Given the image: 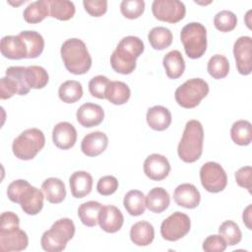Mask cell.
<instances>
[{
    "instance_id": "obj_5",
    "label": "cell",
    "mask_w": 252,
    "mask_h": 252,
    "mask_svg": "<svg viewBox=\"0 0 252 252\" xmlns=\"http://www.w3.org/2000/svg\"><path fill=\"white\" fill-rule=\"evenodd\" d=\"M74 234L75 224L73 220L68 218L60 219L42 233L40 238L41 248L47 252L63 251L68 241L74 237Z\"/></svg>"
},
{
    "instance_id": "obj_11",
    "label": "cell",
    "mask_w": 252,
    "mask_h": 252,
    "mask_svg": "<svg viewBox=\"0 0 252 252\" xmlns=\"http://www.w3.org/2000/svg\"><path fill=\"white\" fill-rule=\"evenodd\" d=\"M152 12L158 21L175 24L185 17L186 8L179 0H155L152 4Z\"/></svg>"
},
{
    "instance_id": "obj_17",
    "label": "cell",
    "mask_w": 252,
    "mask_h": 252,
    "mask_svg": "<svg viewBox=\"0 0 252 252\" xmlns=\"http://www.w3.org/2000/svg\"><path fill=\"white\" fill-rule=\"evenodd\" d=\"M77 121L86 128H92L99 125L104 118V111L98 104L86 102L82 104L76 113Z\"/></svg>"
},
{
    "instance_id": "obj_1",
    "label": "cell",
    "mask_w": 252,
    "mask_h": 252,
    "mask_svg": "<svg viewBox=\"0 0 252 252\" xmlns=\"http://www.w3.org/2000/svg\"><path fill=\"white\" fill-rule=\"evenodd\" d=\"M144 42L138 36L123 37L110 56L112 69L119 74H131L136 68V59L144 52Z\"/></svg>"
},
{
    "instance_id": "obj_10",
    "label": "cell",
    "mask_w": 252,
    "mask_h": 252,
    "mask_svg": "<svg viewBox=\"0 0 252 252\" xmlns=\"http://www.w3.org/2000/svg\"><path fill=\"white\" fill-rule=\"evenodd\" d=\"M190 218L181 212H174L160 225V234L167 241H176L184 237L190 230Z\"/></svg>"
},
{
    "instance_id": "obj_22",
    "label": "cell",
    "mask_w": 252,
    "mask_h": 252,
    "mask_svg": "<svg viewBox=\"0 0 252 252\" xmlns=\"http://www.w3.org/2000/svg\"><path fill=\"white\" fill-rule=\"evenodd\" d=\"M146 119L153 130L163 131L171 124V113L162 105H155L148 109Z\"/></svg>"
},
{
    "instance_id": "obj_41",
    "label": "cell",
    "mask_w": 252,
    "mask_h": 252,
    "mask_svg": "<svg viewBox=\"0 0 252 252\" xmlns=\"http://www.w3.org/2000/svg\"><path fill=\"white\" fill-rule=\"evenodd\" d=\"M26 67L23 66H11L6 70V76L13 79L19 87V95H25L29 94L31 88L28 86L25 75Z\"/></svg>"
},
{
    "instance_id": "obj_35",
    "label": "cell",
    "mask_w": 252,
    "mask_h": 252,
    "mask_svg": "<svg viewBox=\"0 0 252 252\" xmlns=\"http://www.w3.org/2000/svg\"><path fill=\"white\" fill-rule=\"evenodd\" d=\"M58 95L65 103H75L83 96V87L78 81H65L58 89Z\"/></svg>"
},
{
    "instance_id": "obj_6",
    "label": "cell",
    "mask_w": 252,
    "mask_h": 252,
    "mask_svg": "<svg viewBox=\"0 0 252 252\" xmlns=\"http://www.w3.org/2000/svg\"><path fill=\"white\" fill-rule=\"evenodd\" d=\"M45 137L41 130L30 128L23 131L12 144L13 154L22 160H30L43 149Z\"/></svg>"
},
{
    "instance_id": "obj_47",
    "label": "cell",
    "mask_w": 252,
    "mask_h": 252,
    "mask_svg": "<svg viewBox=\"0 0 252 252\" xmlns=\"http://www.w3.org/2000/svg\"><path fill=\"white\" fill-rule=\"evenodd\" d=\"M251 174L252 167L250 165L242 166L235 172V180L238 186L246 189L251 193Z\"/></svg>"
},
{
    "instance_id": "obj_13",
    "label": "cell",
    "mask_w": 252,
    "mask_h": 252,
    "mask_svg": "<svg viewBox=\"0 0 252 252\" xmlns=\"http://www.w3.org/2000/svg\"><path fill=\"white\" fill-rule=\"evenodd\" d=\"M29 237L27 233L19 226L9 229L0 230V250L3 252L22 251L28 247Z\"/></svg>"
},
{
    "instance_id": "obj_24",
    "label": "cell",
    "mask_w": 252,
    "mask_h": 252,
    "mask_svg": "<svg viewBox=\"0 0 252 252\" xmlns=\"http://www.w3.org/2000/svg\"><path fill=\"white\" fill-rule=\"evenodd\" d=\"M155 238V228L152 223L141 220L134 223L130 229V239L137 246H148Z\"/></svg>"
},
{
    "instance_id": "obj_32",
    "label": "cell",
    "mask_w": 252,
    "mask_h": 252,
    "mask_svg": "<svg viewBox=\"0 0 252 252\" xmlns=\"http://www.w3.org/2000/svg\"><path fill=\"white\" fill-rule=\"evenodd\" d=\"M172 32L164 27H155L148 33V40L156 50H163L172 43Z\"/></svg>"
},
{
    "instance_id": "obj_48",
    "label": "cell",
    "mask_w": 252,
    "mask_h": 252,
    "mask_svg": "<svg viewBox=\"0 0 252 252\" xmlns=\"http://www.w3.org/2000/svg\"><path fill=\"white\" fill-rule=\"evenodd\" d=\"M20 219L18 215L13 212H4L0 217V230H9L18 227Z\"/></svg>"
},
{
    "instance_id": "obj_38",
    "label": "cell",
    "mask_w": 252,
    "mask_h": 252,
    "mask_svg": "<svg viewBox=\"0 0 252 252\" xmlns=\"http://www.w3.org/2000/svg\"><path fill=\"white\" fill-rule=\"evenodd\" d=\"M220 234L223 237L228 246H233L241 241L242 233L236 222L233 220H224L219 227Z\"/></svg>"
},
{
    "instance_id": "obj_28",
    "label": "cell",
    "mask_w": 252,
    "mask_h": 252,
    "mask_svg": "<svg viewBox=\"0 0 252 252\" xmlns=\"http://www.w3.org/2000/svg\"><path fill=\"white\" fill-rule=\"evenodd\" d=\"M24 19L29 24H37L49 16L48 0H37L29 4L23 13Z\"/></svg>"
},
{
    "instance_id": "obj_34",
    "label": "cell",
    "mask_w": 252,
    "mask_h": 252,
    "mask_svg": "<svg viewBox=\"0 0 252 252\" xmlns=\"http://www.w3.org/2000/svg\"><path fill=\"white\" fill-rule=\"evenodd\" d=\"M49 15L60 21H68L75 15L76 8L72 1L48 0Z\"/></svg>"
},
{
    "instance_id": "obj_15",
    "label": "cell",
    "mask_w": 252,
    "mask_h": 252,
    "mask_svg": "<svg viewBox=\"0 0 252 252\" xmlns=\"http://www.w3.org/2000/svg\"><path fill=\"white\" fill-rule=\"evenodd\" d=\"M124 222V217L121 211L115 206H101L98 215V224L102 230L108 233H114L120 230Z\"/></svg>"
},
{
    "instance_id": "obj_27",
    "label": "cell",
    "mask_w": 252,
    "mask_h": 252,
    "mask_svg": "<svg viewBox=\"0 0 252 252\" xmlns=\"http://www.w3.org/2000/svg\"><path fill=\"white\" fill-rule=\"evenodd\" d=\"M131 95L130 88L121 81H110L105 93V98L115 105L126 103Z\"/></svg>"
},
{
    "instance_id": "obj_4",
    "label": "cell",
    "mask_w": 252,
    "mask_h": 252,
    "mask_svg": "<svg viewBox=\"0 0 252 252\" xmlns=\"http://www.w3.org/2000/svg\"><path fill=\"white\" fill-rule=\"evenodd\" d=\"M204 130L200 121L189 120L184 128L182 138L177 147V154L181 160L187 163L195 162L203 153Z\"/></svg>"
},
{
    "instance_id": "obj_19",
    "label": "cell",
    "mask_w": 252,
    "mask_h": 252,
    "mask_svg": "<svg viewBox=\"0 0 252 252\" xmlns=\"http://www.w3.org/2000/svg\"><path fill=\"white\" fill-rule=\"evenodd\" d=\"M108 145L106 134L100 131H94L87 134L81 143V150L87 157H97L102 154Z\"/></svg>"
},
{
    "instance_id": "obj_3",
    "label": "cell",
    "mask_w": 252,
    "mask_h": 252,
    "mask_svg": "<svg viewBox=\"0 0 252 252\" xmlns=\"http://www.w3.org/2000/svg\"><path fill=\"white\" fill-rule=\"evenodd\" d=\"M60 54L65 68L74 75L86 74L92 67V57L82 39H66L61 45Z\"/></svg>"
},
{
    "instance_id": "obj_2",
    "label": "cell",
    "mask_w": 252,
    "mask_h": 252,
    "mask_svg": "<svg viewBox=\"0 0 252 252\" xmlns=\"http://www.w3.org/2000/svg\"><path fill=\"white\" fill-rule=\"evenodd\" d=\"M7 196L10 201L21 205L24 213L30 216L37 215L43 207V192L32 186L25 179L12 181L7 188Z\"/></svg>"
},
{
    "instance_id": "obj_25",
    "label": "cell",
    "mask_w": 252,
    "mask_h": 252,
    "mask_svg": "<svg viewBox=\"0 0 252 252\" xmlns=\"http://www.w3.org/2000/svg\"><path fill=\"white\" fill-rule=\"evenodd\" d=\"M41 190L45 199L51 204H59L66 197V188L64 182L56 177H49L41 184Z\"/></svg>"
},
{
    "instance_id": "obj_26",
    "label": "cell",
    "mask_w": 252,
    "mask_h": 252,
    "mask_svg": "<svg viewBox=\"0 0 252 252\" xmlns=\"http://www.w3.org/2000/svg\"><path fill=\"white\" fill-rule=\"evenodd\" d=\"M162 64L165 69V74L169 79H178L184 73L185 61L178 50H171L166 53L162 59Z\"/></svg>"
},
{
    "instance_id": "obj_31",
    "label": "cell",
    "mask_w": 252,
    "mask_h": 252,
    "mask_svg": "<svg viewBox=\"0 0 252 252\" xmlns=\"http://www.w3.org/2000/svg\"><path fill=\"white\" fill-rule=\"evenodd\" d=\"M101 204L96 201H88L78 208V217L83 224L89 227L95 226L98 223V215Z\"/></svg>"
},
{
    "instance_id": "obj_37",
    "label": "cell",
    "mask_w": 252,
    "mask_h": 252,
    "mask_svg": "<svg viewBox=\"0 0 252 252\" xmlns=\"http://www.w3.org/2000/svg\"><path fill=\"white\" fill-rule=\"evenodd\" d=\"M207 70L214 79H223L228 75L229 62L225 56L215 54L209 59Z\"/></svg>"
},
{
    "instance_id": "obj_18",
    "label": "cell",
    "mask_w": 252,
    "mask_h": 252,
    "mask_svg": "<svg viewBox=\"0 0 252 252\" xmlns=\"http://www.w3.org/2000/svg\"><path fill=\"white\" fill-rule=\"evenodd\" d=\"M0 50L4 57L18 60L28 57V49L25 41L18 35H5L0 42Z\"/></svg>"
},
{
    "instance_id": "obj_39",
    "label": "cell",
    "mask_w": 252,
    "mask_h": 252,
    "mask_svg": "<svg viewBox=\"0 0 252 252\" xmlns=\"http://www.w3.org/2000/svg\"><path fill=\"white\" fill-rule=\"evenodd\" d=\"M214 25L220 32H228L235 29L237 25V17L231 11L222 10L216 14L214 18Z\"/></svg>"
},
{
    "instance_id": "obj_46",
    "label": "cell",
    "mask_w": 252,
    "mask_h": 252,
    "mask_svg": "<svg viewBox=\"0 0 252 252\" xmlns=\"http://www.w3.org/2000/svg\"><path fill=\"white\" fill-rule=\"evenodd\" d=\"M19 94V87L17 85V83L5 76L2 77L0 80V97L1 99H7L12 97L14 94Z\"/></svg>"
},
{
    "instance_id": "obj_14",
    "label": "cell",
    "mask_w": 252,
    "mask_h": 252,
    "mask_svg": "<svg viewBox=\"0 0 252 252\" xmlns=\"http://www.w3.org/2000/svg\"><path fill=\"white\" fill-rule=\"evenodd\" d=\"M169 171V161L162 155L152 154L144 161V172L152 180L160 181L168 175Z\"/></svg>"
},
{
    "instance_id": "obj_30",
    "label": "cell",
    "mask_w": 252,
    "mask_h": 252,
    "mask_svg": "<svg viewBox=\"0 0 252 252\" xmlns=\"http://www.w3.org/2000/svg\"><path fill=\"white\" fill-rule=\"evenodd\" d=\"M19 35L26 43L28 49L27 58H36L42 53L44 48V39L39 32L35 31H23Z\"/></svg>"
},
{
    "instance_id": "obj_9",
    "label": "cell",
    "mask_w": 252,
    "mask_h": 252,
    "mask_svg": "<svg viewBox=\"0 0 252 252\" xmlns=\"http://www.w3.org/2000/svg\"><path fill=\"white\" fill-rule=\"evenodd\" d=\"M200 180L205 190L211 193L221 192L227 184V176L224 169L215 161H208L202 165Z\"/></svg>"
},
{
    "instance_id": "obj_20",
    "label": "cell",
    "mask_w": 252,
    "mask_h": 252,
    "mask_svg": "<svg viewBox=\"0 0 252 252\" xmlns=\"http://www.w3.org/2000/svg\"><path fill=\"white\" fill-rule=\"evenodd\" d=\"M173 199L180 207L195 209L200 204L201 194L193 184L183 183L175 188L173 192Z\"/></svg>"
},
{
    "instance_id": "obj_40",
    "label": "cell",
    "mask_w": 252,
    "mask_h": 252,
    "mask_svg": "<svg viewBox=\"0 0 252 252\" xmlns=\"http://www.w3.org/2000/svg\"><path fill=\"white\" fill-rule=\"evenodd\" d=\"M145 11V2L143 0H123L120 4L121 14L130 20L139 18Z\"/></svg>"
},
{
    "instance_id": "obj_7",
    "label": "cell",
    "mask_w": 252,
    "mask_h": 252,
    "mask_svg": "<svg viewBox=\"0 0 252 252\" xmlns=\"http://www.w3.org/2000/svg\"><path fill=\"white\" fill-rule=\"evenodd\" d=\"M180 39L189 58H200L206 52L207 30L201 23L192 22L185 25L180 32Z\"/></svg>"
},
{
    "instance_id": "obj_29",
    "label": "cell",
    "mask_w": 252,
    "mask_h": 252,
    "mask_svg": "<svg viewBox=\"0 0 252 252\" xmlns=\"http://www.w3.org/2000/svg\"><path fill=\"white\" fill-rule=\"evenodd\" d=\"M145 198L146 196L142 191L131 190L127 192L123 199V206L127 213L134 217L143 215L146 210Z\"/></svg>"
},
{
    "instance_id": "obj_33",
    "label": "cell",
    "mask_w": 252,
    "mask_h": 252,
    "mask_svg": "<svg viewBox=\"0 0 252 252\" xmlns=\"http://www.w3.org/2000/svg\"><path fill=\"white\" fill-rule=\"evenodd\" d=\"M231 140L239 146H247L252 140V125L248 120L235 121L230 129Z\"/></svg>"
},
{
    "instance_id": "obj_49",
    "label": "cell",
    "mask_w": 252,
    "mask_h": 252,
    "mask_svg": "<svg viewBox=\"0 0 252 252\" xmlns=\"http://www.w3.org/2000/svg\"><path fill=\"white\" fill-rule=\"evenodd\" d=\"M251 211H252V206L251 204L248 205L246 207V209L243 211V215H242V220H243V222L245 223V225L247 226L248 229H252V226H251Z\"/></svg>"
},
{
    "instance_id": "obj_44",
    "label": "cell",
    "mask_w": 252,
    "mask_h": 252,
    "mask_svg": "<svg viewBox=\"0 0 252 252\" xmlns=\"http://www.w3.org/2000/svg\"><path fill=\"white\" fill-rule=\"evenodd\" d=\"M226 247L227 244L220 234L209 235L203 242V250L206 252H222Z\"/></svg>"
},
{
    "instance_id": "obj_16",
    "label": "cell",
    "mask_w": 252,
    "mask_h": 252,
    "mask_svg": "<svg viewBox=\"0 0 252 252\" xmlns=\"http://www.w3.org/2000/svg\"><path fill=\"white\" fill-rule=\"evenodd\" d=\"M52 141L57 148L69 150L76 144L77 130L69 122H59L52 130Z\"/></svg>"
},
{
    "instance_id": "obj_45",
    "label": "cell",
    "mask_w": 252,
    "mask_h": 252,
    "mask_svg": "<svg viewBox=\"0 0 252 252\" xmlns=\"http://www.w3.org/2000/svg\"><path fill=\"white\" fill-rule=\"evenodd\" d=\"M83 5L87 13L93 17H100L107 11L106 0H85Z\"/></svg>"
},
{
    "instance_id": "obj_42",
    "label": "cell",
    "mask_w": 252,
    "mask_h": 252,
    "mask_svg": "<svg viewBox=\"0 0 252 252\" xmlns=\"http://www.w3.org/2000/svg\"><path fill=\"white\" fill-rule=\"evenodd\" d=\"M109 82L110 81L108 80V78L102 75H97L92 78L89 82L90 94L96 98H105V93Z\"/></svg>"
},
{
    "instance_id": "obj_43",
    "label": "cell",
    "mask_w": 252,
    "mask_h": 252,
    "mask_svg": "<svg viewBox=\"0 0 252 252\" xmlns=\"http://www.w3.org/2000/svg\"><path fill=\"white\" fill-rule=\"evenodd\" d=\"M118 180L112 175H105L98 179L96 184L97 192L102 196L112 195L118 188Z\"/></svg>"
},
{
    "instance_id": "obj_12",
    "label": "cell",
    "mask_w": 252,
    "mask_h": 252,
    "mask_svg": "<svg viewBox=\"0 0 252 252\" xmlns=\"http://www.w3.org/2000/svg\"><path fill=\"white\" fill-rule=\"evenodd\" d=\"M233 55L239 74L249 75L252 70V38L240 36L233 44Z\"/></svg>"
},
{
    "instance_id": "obj_36",
    "label": "cell",
    "mask_w": 252,
    "mask_h": 252,
    "mask_svg": "<svg viewBox=\"0 0 252 252\" xmlns=\"http://www.w3.org/2000/svg\"><path fill=\"white\" fill-rule=\"evenodd\" d=\"M25 75H26V81L28 86L31 89H34V90L43 89L49 81V76L47 71L41 66L32 65V66L26 67Z\"/></svg>"
},
{
    "instance_id": "obj_8",
    "label": "cell",
    "mask_w": 252,
    "mask_h": 252,
    "mask_svg": "<svg viewBox=\"0 0 252 252\" xmlns=\"http://www.w3.org/2000/svg\"><path fill=\"white\" fill-rule=\"evenodd\" d=\"M208 83L201 78L189 79L180 85L174 94L176 102L184 108H194L209 94Z\"/></svg>"
},
{
    "instance_id": "obj_21",
    "label": "cell",
    "mask_w": 252,
    "mask_h": 252,
    "mask_svg": "<svg viewBox=\"0 0 252 252\" xmlns=\"http://www.w3.org/2000/svg\"><path fill=\"white\" fill-rule=\"evenodd\" d=\"M69 184L73 197L81 199L91 193L93 188V176L84 170L75 171L69 177Z\"/></svg>"
},
{
    "instance_id": "obj_23",
    "label": "cell",
    "mask_w": 252,
    "mask_h": 252,
    "mask_svg": "<svg viewBox=\"0 0 252 252\" xmlns=\"http://www.w3.org/2000/svg\"><path fill=\"white\" fill-rule=\"evenodd\" d=\"M146 208L149 211L160 214L165 211L170 204V197L168 192L162 187H155L149 191L146 198Z\"/></svg>"
}]
</instances>
